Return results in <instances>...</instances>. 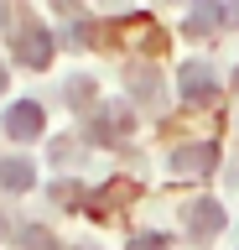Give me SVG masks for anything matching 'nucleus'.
<instances>
[{
    "instance_id": "nucleus-7",
    "label": "nucleus",
    "mask_w": 239,
    "mask_h": 250,
    "mask_svg": "<svg viewBox=\"0 0 239 250\" xmlns=\"http://www.w3.org/2000/svg\"><path fill=\"white\" fill-rule=\"evenodd\" d=\"M32 183H37V167L26 156H5V162H0V188H5V193H26Z\"/></svg>"
},
{
    "instance_id": "nucleus-5",
    "label": "nucleus",
    "mask_w": 239,
    "mask_h": 250,
    "mask_svg": "<svg viewBox=\"0 0 239 250\" xmlns=\"http://www.w3.org/2000/svg\"><path fill=\"white\" fill-rule=\"evenodd\" d=\"M42 120H47V115H42V104H32V99H21V104H11L5 109V136L11 141H37L42 136Z\"/></svg>"
},
{
    "instance_id": "nucleus-9",
    "label": "nucleus",
    "mask_w": 239,
    "mask_h": 250,
    "mask_svg": "<svg viewBox=\"0 0 239 250\" xmlns=\"http://www.w3.org/2000/svg\"><path fill=\"white\" fill-rule=\"evenodd\" d=\"M130 94L141 104H156V73L151 68H130Z\"/></svg>"
},
{
    "instance_id": "nucleus-13",
    "label": "nucleus",
    "mask_w": 239,
    "mask_h": 250,
    "mask_svg": "<svg viewBox=\"0 0 239 250\" xmlns=\"http://www.w3.org/2000/svg\"><path fill=\"white\" fill-rule=\"evenodd\" d=\"M0 89H5V62H0Z\"/></svg>"
},
{
    "instance_id": "nucleus-2",
    "label": "nucleus",
    "mask_w": 239,
    "mask_h": 250,
    "mask_svg": "<svg viewBox=\"0 0 239 250\" xmlns=\"http://www.w3.org/2000/svg\"><path fill=\"white\" fill-rule=\"evenodd\" d=\"M89 141H99V146H120V141L130 136V104H99L94 115H89V130H83Z\"/></svg>"
},
{
    "instance_id": "nucleus-4",
    "label": "nucleus",
    "mask_w": 239,
    "mask_h": 250,
    "mask_svg": "<svg viewBox=\"0 0 239 250\" xmlns=\"http://www.w3.org/2000/svg\"><path fill=\"white\" fill-rule=\"evenodd\" d=\"M213 167H219V146L213 141H192V146H177L172 151V172H182V177H203Z\"/></svg>"
},
{
    "instance_id": "nucleus-3",
    "label": "nucleus",
    "mask_w": 239,
    "mask_h": 250,
    "mask_svg": "<svg viewBox=\"0 0 239 250\" xmlns=\"http://www.w3.org/2000/svg\"><path fill=\"white\" fill-rule=\"evenodd\" d=\"M177 94H182L187 104H208V99L219 94V73H213L208 62H182V73H177Z\"/></svg>"
},
{
    "instance_id": "nucleus-14",
    "label": "nucleus",
    "mask_w": 239,
    "mask_h": 250,
    "mask_svg": "<svg viewBox=\"0 0 239 250\" xmlns=\"http://www.w3.org/2000/svg\"><path fill=\"white\" fill-rule=\"evenodd\" d=\"M78 250H94V245H78Z\"/></svg>"
},
{
    "instance_id": "nucleus-12",
    "label": "nucleus",
    "mask_w": 239,
    "mask_h": 250,
    "mask_svg": "<svg viewBox=\"0 0 239 250\" xmlns=\"http://www.w3.org/2000/svg\"><path fill=\"white\" fill-rule=\"evenodd\" d=\"M135 250H166V234H141V240H135Z\"/></svg>"
},
{
    "instance_id": "nucleus-8",
    "label": "nucleus",
    "mask_w": 239,
    "mask_h": 250,
    "mask_svg": "<svg viewBox=\"0 0 239 250\" xmlns=\"http://www.w3.org/2000/svg\"><path fill=\"white\" fill-rule=\"evenodd\" d=\"M192 26H239V5H198Z\"/></svg>"
},
{
    "instance_id": "nucleus-6",
    "label": "nucleus",
    "mask_w": 239,
    "mask_h": 250,
    "mask_svg": "<svg viewBox=\"0 0 239 250\" xmlns=\"http://www.w3.org/2000/svg\"><path fill=\"white\" fill-rule=\"evenodd\" d=\"M219 229H223V203H213V198L187 203V234L192 240H213Z\"/></svg>"
},
{
    "instance_id": "nucleus-10",
    "label": "nucleus",
    "mask_w": 239,
    "mask_h": 250,
    "mask_svg": "<svg viewBox=\"0 0 239 250\" xmlns=\"http://www.w3.org/2000/svg\"><path fill=\"white\" fill-rule=\"evenodd\" d=\"M16 250H57V240H52V234L42 229V224H32V229H21Z\"/></svg>"
},
{
    "instance_id": "nucleus-1",
    "label": "nucleus",
    "mask_w": 239,
    "mask_h": 250,
    "mask_svg": "<svg viewBox=\"0 0 239 250\" xmlns=\"http://www.w3.org/2000/svg\"><path fill=\"white\" fill-rule=\"evenodd\" d=\"M5 21H11V47H16V58L26 62V68H47L52 62V31L42 26V21H32L26 11H11Z\"/></svg>"
},
{
    "instance_id": "nucleus-11",
    "label": "nucleus",
    "mask_w": 239,
    "mask_h": 250,
    "mask_svg": "<svg viewBox=\"0 0 239 250\" xmlns=\"http://www.w3.org/2000/svg\"><path fill=\"white\" fill-rule=\"evenodd\" d=\"M94 99V78H68V104H89Z\"/></svg>"
}]
</instances>
